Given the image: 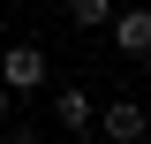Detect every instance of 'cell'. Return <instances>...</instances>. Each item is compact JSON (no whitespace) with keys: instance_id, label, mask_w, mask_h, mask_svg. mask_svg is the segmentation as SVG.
<instances>
[{"instance_id":"8992f818","label":"cell","mask_w":151,"mask_h":144,"mask_svg":"<svg viewBox=\"0 0 151 144\" xmlns=\"http://www.w3.org/2000/svg\"><path fill=\"white\" fill-rule=\"evenodd\" d=\"M8 129V144H45V129H15V121H0Z\"/></svg>"},{"instance_id":"3957f363","label":"cell","mask_w":151,"mask_h":144,"mask_svg":"<svg viewBox=\"0 0 151 144\" xmlns=\"http://www.w3.org/2000/svg\"><path fill=\"white\" fill-rule=\"evenodd\" d=\"M91 129H106V144H144V106L136 99H113L106 114H91Z\"/></svg>"},{"instance_id":"7a4b0ae2","label":"cell","mask_w":151,"mask_h":144,"mask_svg":"<svg viewBox=\"0 0 151 144\" xmlns=\"http://www.w3.org/2000/svg\"><path fill=\"white\" fill-rule=\"evenodd\" d=\"M113 46H121V61H144L151 53V15H144V8H113Z\"/></svg>"},{"instance_id":"277c9868","label":"cell","mask_w":151,"mask_h":144,"mask_svg":"<svg viewBox=\"0 0 151 144\" xmlns=\"http://www.w3.org/2000/svg\"><path fill=\"white\" fill-rule=\"evenodd\" d=\"M91 114H98V106H91V91H76V84L53 91V121L68 129V137H76V129H91Z\"/></svg>"},{"instance_id":"5b68a950","label":"cell","mask_w":151,"mask_h":144,"mask_svg":"<svg viewBox=\"0 0 151 144\" xmlns=\"http://www.w3.org/2000/svg\"><path fill=\"white\" fill-rule=\"evenodd\" d=\"M106 15H113V0H68V23L76 31H106Z\"/></svg>"},{"instance_id":"52a82bcc","label":"cell","mask_w":151,"mask_h":144,"mask_svg":"<svg viewBox=\"0 0 151 144\" xmlns=\"http://www.w3.org/2000/svg\"><path fill=\"white\" fill-rule=\"evenodd\" d=\"M0 121H15V91H8V84H0Z\"/></svg>"},{"instance_id":"ba28073f","label":"cell","mask_w":151,"mask_h":144,"mask_svg":"<svg viewBox=\"0 0 151 144\" xmlns=\"http://www.w3.org/2000/svg\"><path fill=\"white\" fill-rule=\"evenodd\" d=\"M76 144H106V137H98V129H76Z\"/></svg>"},{"instance_id":"6da1fadb","label":"cell","mask_w":151,"mask_h":144,"mask_svg":"<svg viewBox=\"0 0 151 144\" xmlns=\"http://www.w3.org/2000/svg\"><path fill=\"white\" fill-rule=\"evenodd\" d=\"M0 84L8 91H45V53L38 46H0Z\"/></svg>"}]
</instances>
